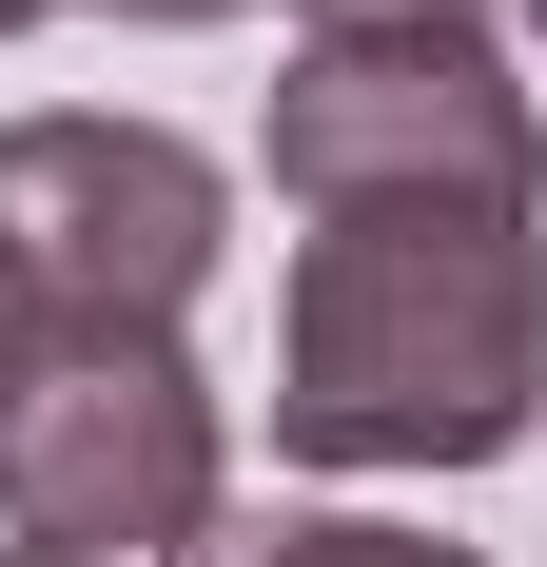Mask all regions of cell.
I'll return each mask as SVG.
<instances>
[{"mask_svg": "<svg viewBox=\"0 0 547 567\" xmlns=\"http://www.w3.org/2000/svg\"><path fill=\"white\" fill-rule=\"evenodd\" d=\"M137 20H216V0H137ZM332 20H469V0H332Z\"/></svg>", "mask_w": 547, "mask_h": 567, "instance_id": "5b68a950", "label": "cell"}, {"mask_svg": "<svg viewBox=\"0 0 547 567\" xmlns=\"http://www.w3.org/2000/svg\"><path fill=\"white\" fill-rule=\"evenodd\" d=\"M20 352H40V313H20V293H0V372H20Z\"/></svg>", "mask_w": 547, "mask_h": 567, "instance_id": "8992f818", "label": "cell"}, {"mask_svg": "<svg viewBox=\"0 0 547 567\" xmlns=\"http://www.w3.org/2000/svg\"><path fill=\"white\" fill-rule=\"evenodd\" d=\"M20 20H40V0H0V40H20Z\"/></svg>", "mask_w": 547, "mask_h": 567, "instance_id": "52a82bcc", "label": "cell"}, {"mask_svg": "<svg viewBox=\"0 0 547 567\" xmlns=\"http://www.w3.org/2000/svg\"><path fill=\"white\" fill-rule=\"evenodd\" d=\"M0 567H59V548H0Z\"/></svg>", "mask_w": 547, "mask_h": 567, "instance_id": "ba28073f", "label": "cell"}, {"mask_svg": "<svg viewBox=\"0 0 547 567\" xmlns=\"http://www.w3.org/2000/svg\"><path fill=\"white\" fill-rule=\"evenodd\" d=\"M196 567H469V548H411V528L313 509V528H235V548H196Z\"/></svg>", "mask_w": 547, "mask_h": 567, "instance_id": "277c9868", "label": "cell"}, {"mask_svg": "<svg viewBox=\"0 0 547 567\" xmlns=\"http://www.w3.org/2000/svg\"><path fill=\"white\" fill-rule=\"evenodd\" d=\"M0 509L20 548L117 567L216 528V392L176 372V333H40L0 372Z\"/></svg>", "mask_w": 547, "mask_h": 567, "instance_id": "7a4b0ae2", "label": "cell"}, {"mask_svg": "<svg viewBox=\"0 0 547 567\" xmlns=\"http://www.w3.org/2000/svg\"><path fill=\"white\" fill-rule=\"evenodd\" d=\"M216 275V157L157 117H20L0 137V293L40 333H176Z\"/></svg>", "mask_w": 547, "mask_h": 567, "instance_id": "3957f363", "label": "cell"}, {"mask_svg": "<svg viewBox=\"0 0 547 567\" xmlns=\"http://www.w3.org/2000/svg\"><path fill=\"white\" fill-rule=\"evenodd\" d=\"M274 431L313 470H489L528 431V196H332Z\"/></svg>", "mask_w": 547, "mask_h": 567, "instance_id": "6da1fadb", "label": "cell"}]
</instances>
